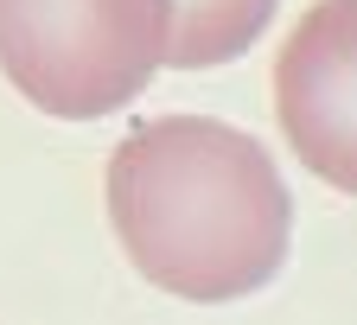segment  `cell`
Instances as JSON below:
<instances>
[{
    "label": "cell",
    "mask_w": 357,
    "mask_h": 325,
    "mask_svg": "<svg viewBox=\"0 0 357 325\" xmlns=\"http://www.w3.org/2000/svg\"><path fill=\"white\" fill-rule=\"evenodd\" d=\"M172 0H0V77L52 121L128 109L166 64Z\"/></svg>",
    "instance_id": "cell-2"
},
{
    "label": "cell",
    "mask_w": 357,
    "mask_h": 325,
    "mask_svg": "<svg viewBox=\"0 0 357 325\" xmlns=\"http://www.w3.org/2000/svg\"><path fill=\"white\" fill-rule=\"evenodd\" d=\"M109 229L147 287L230 306L287 262L294 198L255 134L211 115H160L128 128L109 160Z\"/></svg>",
    "instance_id": "cell-1"
},
{
    "label": "cell",
    "mask_w": 357,
    "mask_h": 325,
    "mask_svg": "<svg viewBox=\"0 0 357 325\" xmlns=\"http://www.w3.org/2000/svg\"><path fill=\"white\" fill-rule=\"evenodd\" d=\"M287 147L332 192H357V0H312L275 58Z\"/></svg>",
    "instance_id": "cell-3"
},
{
    "label": "cell",
    "mask_w": 357,
    "mask_h": 325,
    "mask_svg": "<svg viewBox=\"0 0 357 325\" xmlns=\"http://www.w3.org/2000/svg\"><path fill=\"white\" fill-rule=\"evenodd\" d=\"M281 0H172V38L166 64L172 70H217L236 64L249 45L268 32Z\"/></svg>",
    "instance_id": "cell-4"
}]
</instances>
